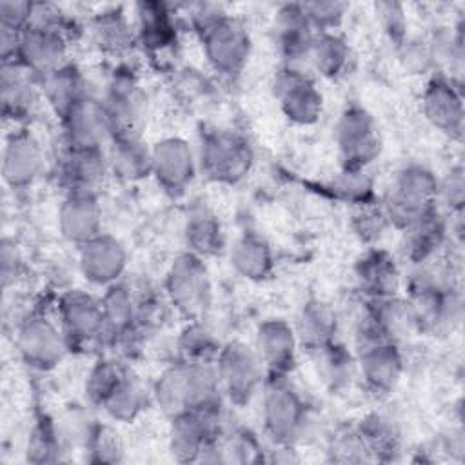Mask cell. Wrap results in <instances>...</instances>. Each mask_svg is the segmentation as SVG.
Instances as JSON below:
<instances>
[{
	"mask_svg": "<svg viewBox=\"0 0 465 465\" xmlns=\"http://www.w3.org/2000/svg\"><path fill=\"white\" fill-rule=\"evenodd\" d=\"M151 398L169 418L182 412L220 414L223 392L214 363H189L178 360L158 374Z\"/></svg>",
	"mask_w": 465,
	"mask_h": 465,
	"instance_id": "6da1fadb",
	"label": "cell"
},
{
	"mask_svg": "<svg viewBox=\"0 0 465 465\" xmlns=\"http://www.w3.org/2000/svg\"><path fill=\"white\" fill-rule=\"evenodd\" d=\"M405 300L420 332L450 334L461 322V292L430 267H418L405 282Z\"/></svg>",
	"mask_w": 465,
	"mask_h": 465,
	"instance_id": "7a4b0ae2",
	"label": "cell"
},
{
	"mask_svg": "<svg viewBox=\"0 0 465 465\" xmlns=\"http://www.w3.org/2000/svg\"><path fill=\"white\" fill-rule=\"evenodd\" d=\"M262 392V420L267 438L282 449L303 441L312 429V411L289 376L265 378Z\"/></svg>",
	"mask_w": 465,
	"mask_h": 465,
	"instance_id": "3957f363",
	"label": "cell"
},
{
	"mask_svg": "<svg viewBox=\"0 0 465 465\" xmlns=\"http://www.w3.org/2000/svg\"><path fill=\"white\" fill-rule=\"evenodd\" d=\"M67 29L64 16L53 5L35 4L31 24L20 33L15 60L36 80L65 64Z\"/></svg>",
	"mask_w": 465,
	"mask_h": 465,
	"instance_id": "277c9868",
	"label": "cell"
},
{
	"mask_svg": "<svg viewBox=\"0 0 465 465\" xmlns=\"http://www.w3.org/2000/svg\"><path fill=\"white\" fill-rule=\"evenodd\" d=\"M381 205L389 223L403 231L440 209V180L421 163L403 165L391 182Z\"/></svg>",
	"mask_w": 465,
	"mask_h": 465,
	"instance_id": "5b68a950",
	"label": "cell"
},
{
	"mask_svg": "<svg viewBox=\"0 0 465 465\" xmlns=\"http://www.w3.org/2000/svg\"><path fill=\"white\" fill-rule=\"evenodd\" d=\"M163 294L187 322L203 320L213 303V283L205 260L189 251L180 252L165 272Z\"/></svg>",
	"mask_w": 465,
	"mask_h": 465,
	"instance_id": "8992f818",
	"label": "cell"
},
{
	"mask_svg": "<svg viewBox=\"0 0 465 465\" xmlns=\"http://www.w3.org/2000/svg\"><path fill=\"white\" fill-rule=\"evenodd\" d=\"M254 163L249 140L229 129H213L202 136L198 149V169L211 182L234 185L242 182Z\"/></svg>",
	"mask_w": 465,
	"mask_h": 465,
	"instance_id": "52a82bcc",
	"label": "cell"
},
{
	"mask_svg": "<svg viewBox=\"0 0 465 465\" xmlns=\"http://www.w3.org/2000/svg\"><path fill=\"white\" fill-rule=\"evenodd\" d=\"M214 367L223 398L236 407L249 405L267 378L256 349L240 340L222 345Z\"/></svg>",
	"mask_w": 465,
	"mask_h": 465,
	"instance_id": "ba28073f",
	"label": "cell"
},
{
	"mask_svg": "<svg viewBox=\"0 0 465 465\" xmlns=\"http://www.w3.org/2000/svg\"><path fill=\"white\" fill-rule=\"evenodd\" d=\"M220 414L182 412L171 418L169 450L176 461H222Z\"/></svg>",
	"mask_w": 465,
	"mask_h": 465,
	"instance_id": "9c48e42d",
	"label": "cell"
},
{
	"mask_svg": "<svg viewBox=\"0 0 465 465\" xmlns=\"http://www.w3.org/2000/svg\"><path fill=\"white\" fill-rule=\"evenodd\" d=\"M334 143L341 169L354 171H365L383 149L374 116L360 105L343 109L334 127Z\"/></svg>",
	"mask_w": 465,
	"mask_h": 465,
	"instance_id": "30bf717a",
	"label": "cell"
},
{
	"mask_svg": "<svg viewBox=\"0 0 465 465\" xmlns=\"http://www.w3.org/2000/svg\"><path fill=\"white\" fill-rule=\"evenodd\" d=\"M198 35L205 60L214 73L223 78H234L245 69L252 44L240 20L223 13Z\"/></svg>",
	"mask_w": 465,
	"mask_h": 465,
	"instance_id": "8fae6325",
	"label": "cell"
},
{
	"mask_svg": "<svg viewBox=\"0 0 465 465\" xmlns=\"http://www.w3.org/2000/svg\"><path fill=\"white\" fill-rule=\"evenodd\" d=\"M56 318L69 349H85L107 340V322L102 302L85 291H65L58 298Z\"/></svg>",
	"mask_w": 465,
	"mask_h": 465,
	"instance_id": "7c38bea8",
	"label": "cell"
},
{
	"mask_svg": "<svg viewBox=\"0 0 465 465\" xmlns=\"http://www.w3.org/2000/svg\"><path fill=\"white\" fill-rule=\"evenodd\" d=\"M416 331V318L405 298L391 296L380 300H365L363 312L358 320L356 343H400L403 338Z\"/></svg>",
	"mask_w": 465,
	"mask_h": 465,
	"instance_id": "4fadbf2b",
	"label": "cell"
},
{
	"mask_svg": "<svg viewBox=\"0 0 465 465\" xmlns=\"http://www.w3.org/2000/svg\"><path fill=\"white\" fill-rule=\"evenodd\" d=\"M102 102L111 118L114 136L140 134L147 109V98L133 67L118 65L111 73Z\"/></svg>",
	"mask_w": 465,
	"mask_h": 465,
	"instance_id": "5bb4252c",
	"label": "cell"
},
{
	"mask_svg": "<svg viewBox=\"0 0 465 465\" xmlns=\"http://www.w3.org/2000/svg\"><path fill=\"white\" fill-rule=\"evenodd\" d=\"M15 343L22 361L44 372L53 371L69 349L60 325L44 312H33L22 320Z\"/></svg>",
	"mask_w": 465,
	"mask_h": 465,
	"instance_id": "9a60e30c",
	"label": "cell"
},
{
	"mask_svg": "<svg viewBox=\"0 0 465 465\" xmlns=\"http://www.w3.org/2000/svg\"><path fill=\"white\" fill-rule=\"evenodd\" d=\"M198 158L189 142L167 136L151 147V176L169 196H182L194 182Z\"/></svg>",
	"mask_w": 465,
	"mask_h": 465,
	"instance_id": "2e32d148",
	"label": "cell"
},
{
	"mask_svg": "<svg viewBox=\"0 0 465 465\" xmlns=\"http://www.w3.org/2000/svg\"><path fill=\"white\" fill-rule=\"evenodd\" d=\"M274 96L294 125H312L322 118L323 94L307 71L282 67L274 78Z\"/></svg>",
	"mask_w": 465,
	"mask_h": 465,
	"instance_id": "e0dca14e",
	"label": "cell"
},
{
	"mask_svg": "<svg viewBox=\"0 0 465 465\" xmlns=\"http://www.w3.org/2000/svg\"><path fill=\"white\" fill-rule=\"evenodd\" d=\"M62 140L73 149H107L114 131L102 98L84 96L62 120Z\"/></svg>",
	"mask_w": 465,
	"mask_h": 465,
	"instance_id": "ac0fdd59",
	"label": "cell"
},
{
	"mask_svg": "<svg viewBox=\"0 0 465 465\" xmlns=\"http://www.w3.org/2000/svg\"><path fill=\"white\" fill-rule=\"evenodd\" d=\"M421 111L434 129L452 140H461L465 124L461 84L434 73L423 89Z\"/></svg>",
	"mask_w": 465,
	"mask_h": 465,
	"instance_id": "d6986e66",
	"label": "cell"
},
{
	"mask_svg": "<svg viewBox=\"0 0 465 465\" xmlns=\"http://www.w3.org/2000/svg\"><path fill=\"white\" fill-rule=\"evenodd\" d=\"M56 183L67 193H98L109 171L107 149L62 147L54 160Z\"/></svg>",
	"mask_w": 465,
	"mask_h": 465,
	"instance_id": "ffe728a7",
	"label": "cell"
},
{
	"mask_svg": "<svg viewBox=\"0 0 465 465\" xmlns=\"http://www.w3.org/2000/svg\"><path fill=\"white\" fill-rule=\"evenodd\" d=\"M316 31L305 16L302 4H285L274 18V45L283 67L302 69L311 64V51Z\"/></svg>",
	"mask_w": 465,
	"mask_h": 465,
	"instance_id": "44dd1931",
	"label": "cell"
},
{
	"mask_svg": "<svg viewBox=\"0 0 465 465\" xmlns=\"http://www.w3.org/2000/svg\"><path fill=\"white\" fill-rule=\"evenodd\" d=\"M358 378L376 396L391 394L401 380L405 363L400 343L378 341L358 345Z\"/></svg>",
	"mask_w": 465,
	"mask_h": 465,
	"instance_id": "7402d4cb",
	"label": "cell"
},
{
	"mask_svg": "<svg viewBox=\"0 0 465 465\" xmlns=\"http://www.w3.org/2000/svg\"><path fill=\"white\" fill-rule=\"evenodd\" d=\"M298 347L294 325L283 318H267L256 329L254 349L265 367L267 378L289 376L296 367Z\"/></svg>",
	"mask_w": 465,
	"mask_h": 465,
	"instance_id": "603a6c76",
	"label": "cell"
},
{
	"mask_svg": "<svg viewBox=\"0 0 465 465\" xmlns=\"http://www.w3.org/2000/svg\"><path fill=\"white\" fill-rule=\"evenodd\" d=\"M44 171V151L36 136L25 127L7 134L2 151V178L13 191L27 189Z\"/></svg>",
	"mask_w": 465,
	"mask_h": 465,
	"instance_id": "cb8c5ba5",
	"label": "cell"
},
{
	"mask_svg": "<svg viewBox=\"0 0 465 465\" xmlns=\"http://www.w3.org/2000/svg\"><path fill=\"white\" fill-rule=\"evenodd\" d=\"M78 267L89 283L107 287L122 280L127 269V251L118 238L100 232L78 247Z\"/></svg>",
	"mask_w": 465,
	"mask_h": 465,
	"instance_id": "d4e9b609",
	"label": "cell"
},
{
	"mask_svg": "<svg viewBox=\"0 0 465 465\" xmlns=\"http://www.w3.org/2000/svg\"><path fill=\"white\" fill-rule=\"evenodd\" d=\"M36 78L16 62H2L0 67V102L2 114L15 127H24L35 114L40 87Z\"/></svg>",
	"mask_w": 465,
	"mask_h": 465,
	"instance_id": "484cf974",
	"label": "cell"
},
{
	"mask_svg": "<svg viewBox=\"0 0 465 465\" xmlns=\"http://www.w3.org/2000/svg\"><path fill=\"white\" fill-rule=\"evenodd\" d=\"M354 280L365 300L398 296L401 289V272L396 258L389 251L374 245L356 260Z\"/></svg>",
	"mask_w": 465,
	"mask_h": 465,
	"instance_id": "4316f807",
	"label": "cell"
},
{
	"mask_svg": "<svg viewBox=\"0 0 465 465\" xmlns=\"http://www.w3.org/2000/svg\"><path fill=\"white\" fill-rule=\"evenodd\" d=\"M58 231L64 240L84 245L102 232V205L96 193H67L58 209Z\"/></svg>",
	"mask_w": 465,
	"mask_h": 465,
	"instance_id": "83f0119b",
	"label": "cell"
},
{
	"mask_svg": "<svg viewBox=\"0 0 465 465\" xmlns=\"http://www.w3.org/2000/svg\"><path fill=\"white\" fill-rule=\"evenodd\" d=\"M401 252L416 269L430 267L438 260L440 252L445 249L449 238V223L440 209L416 223L401 231Z\"/></svg>",
	"mask_w": 465,
	"mask_h": 465,
	"instance_id": "f1b7e54d",
	"label": "cell"
},
{
	"mask_svg": "<svg viewBox=\"0 0 465 465\" xmlns=\"http://www.w3.org/2000/svg\"><path fill=\"white\" fill-rule=\"evenodd\" d=\"M136 42L153 56L171 51L178 42L176 18L163 2H138L134 5Z\"/></svg>",
	"mask_w": 465,
	"mask_h": 465,
	"instance_id": "f546056e",
	"label": "cell"
},
{
	"mask_svg": "<svg viewBox=\"0 0 465 465\" xmlns=\"http://www.w3.org/2000/svg\"><path fill=\"white\" fill-rule=\"evenodd\" d=\"M38 87L47 107L58 120H62L84 96L89 94L84 73L71 62H65L38 78Z\"/></svg>",
	"mask_w": 465,
	"mask_h": 465,
	"instance_id": "4dcf8cb0",
	"label": "cell"
},
{
	"mask_svg": "<svg viewBox=\"0 0 465 465\" xmlns=\"http://www.w3.org/2000/svg\"><path fill=\"white\" fill-rule=\"evenodd\" d=\"M229 260L236 274L249 282H263L274 271L272 247L267 238L256 231H245L236 238Z\"/></svg>",
	"mask_w": 465,
	"mask_h": 465,
	"instance_id": "1f68e13d",
	"label": "cell"
},
{
	"mask_svg": "<svg viewBox=\"0 0 465 465\" xmlns=\"http://www.w3.org/2000/svg\"><path fill=\"white\" fill-rule=\"evenodd\" d=\"M109 171L124 182H140L151 176V147L140 134L113 136L107 145Z\"/></svg>",
	"mask_w": 465,
	"mask_h": 465,
	"instance_id": "d6a6232c",
	"label": "cell"
},
{
	"mask_svg": "<svg viewBox=\"0 0 465 465\" xmlns=\"http://www.w3.org/2000/svg\"><path fill=\"white\" fill-rule=\"evenodd\" d=\"M294 331L300 347L312 354L322 347L336 341L338 316L325 302L309 300L298 314Z\"/></svg>",
	"mask_w": 465,
	"mask_h": 465,
	"instance_id": "836d02e7",
	"label": "cell"
},
{
	"mask_svg": "<svg viewBox=\"0 0 465 465\" xmlns=\"http://www.w3.org/2000/svg\"><path fill=\"white\" fill-rule=\"evenodd\" d=\"M356 430L371 461H394L400 458L403 449L401 430L391 416L383 412H371L360 420Z\"/></svg>",
	"mask_w": 465,
	"mask_h": 465,
	"instance_id": "e575fe53",
	"label": "cell"
},
{
	"mask_svg": "<svg viewBox=\"0 0 465 465\" xmlns=\"http://www.w3.org/2000/svg\"><path fill=\"white\" fill-rule=\"evenodd\" d=\"M311 356L314 360L318 378L332 394L345 391L347 387H351L354 378H358L356 354H352L338 340L322 347Z\"/></svg>",
	"mask_w": 465,
	"mask_h": 465,
	"instance_id": "d590c367",
	"label": "cell"
},
{
	"mask_svg": "<svg viewBox=\"0 0 465 465\" xmlns=\"http://www.w3.org/2000/svg\"><path fill=\"white\" fill-rule=\"evenodd\" d=\"M352 62V49L338 31H320L314 36L311 65L327 80L347 74Z\"/></svg>",
	"mask_w": 465,
	"mask_h": 465,
	"instance_id": "8d00e7d4",
	"label": "cell"
},
{
	"mask_svg": "<svg viewBox=\"0 0 465 465\" xmlns=\"http://www.w3.org/2000/svg\"><path fill=\"white\" fill-rule=\"evenodd\" d=\"M149 400H153L151 391H147L140 378L129 369L102 405V411H105L114 421L131 423L147 409Z\"/></svg>",
	"mask_w": 465,
	"mask_h": 465,
	"instance_id": "74e56055",
	"label": "cell"
},
{
	"mask_svg": "<svg viewBox=\"0 0 465 465\" xmlns=\"http://www.w3.org/2000/svg\"><path fill=\"white\" fill-rule=\"evenodd\" d=\"M183 240L189 252L200 258H211L225 247V234L220 220L209 211H194L183 227Z\"/></svg>",
	"mask_w": 465,
	"mask_h": 465,
	"instance_id": "f35d334b",
	"label": "cell"
},
{
	"mask_svg": "<svg viewBox=\"0 0 465 465\" xmlns=\"http://www.w3.org/2000/svg\"><path fill=\"white\" fill-rule=\"evenodd\" d=\"M178 360L189 363H214L222 343L203 320L187 322L176 340Z\"/></svg>",
	"mask_w": 465,
	"mask_h": 465,
	"instance_id": "ab89813d",
	"label": "cell"
},
{
	"mask_svg": "<svg viewBox=\"0 0 465 465\" xmlns=\"http://www.w3.org/2000/svg\"><path fill=\"white\" fill-rule=\"evenodd\" d=\"M93 33L96 44L111 54H122L136 42L133 25L118 9L100 13L93 24Z\"/></svg>",
	"mask_w": 465,
	"mask_h": 465,
	"instance_id": "60d3db41",
	"label": "cell"
},
{
	"mask_svg": "<svg viewBox=\"0 0 465 465\" xmlns=\"http://www.w3.org/2000/svg\"><path fill=\"white\" fill-rule=\"evenodd\" d=\"M129 369L114 358H100L85 380V398L91 405L102 409L111 392L118 387Z\"/></svg>",
	"mask_w": 465,
	"mask_h": 465,
	"instance_id": "b9f144b4",
	"label": "cell"
},
{
	"mask_svg": "<svg viewBox=\"0 0 465 465\" xmlns=\"http://www.w3.org/2000/svg\"><path fill=\"white\" fill-rule=\"evenodd\" d=\"M331 193L334 198L351 203L354 207L369 203L374 200V185L371 176L365 171H354V169H341L334 180L329 183Z\"/></svg>",
	"mask_w": 465,
	"mask_h": 465,
	"instance_id": "7bdbcfd3",
	"label": "cell"
},
{
	"mask_svg": "<svg viewBox=\"0 0 465 465\" xmlns=\"http://www.w3.org/2000/svg\"><path fill=\"white\" fill-rule=\"evenodd\" d=\"M60 452H62L60 434L53 425V421L44 416L31 429L29 440H27V450H25L27 461L53 463L60 460Z\"/></svg>",
	"mask_w": 465,
	"mask_h": 465,
	"instance_id": "ee69618b",
	"label": "cell"
},
{
	"mask_svg": "<svg viewBox=\"0 0 465 465\" xmlns=\"http://www.w3.org/2000/svg\"><path fill=\"white\" fill-rule=\"evenodd\" d=\"M352 231L360 238V242L369 243L371 247L383 236L385 229L391 225L389 218L383 211L381 203H376V200L354 207L352 213Z\"/></svg>",
	"mask_w": 465,
	"mask_h": 465,
	"instance_id": "f6af8a7d",
	"label": "cell"
},
{
	"mask_svg": "<svg viewBox=\"0 0 465 465\" xmlns=\"http://www.w3.org/2000/svg\"><path fill=\"white\" fill-rule=\"evenodd\" d=\"M327 454L331 461L338 463H361V461H371L369 452L356 430L352 429H341L332 438L329 440Z\"/></svg>",
	"mask_w": 465,
	"mask_h": 465,
	"instance_id": "bcb514c9",
	"label": "cell"
},
{
	"mask_svg": "<svg viewBox=\"0 0 465 465\" xmlns=\"http://www.w3.org/2000/svg\"><path fill=\"white\" fill-rule=\"evenodd\" d=\"M398 60L409 74H425L434 69L430 49L427 40L405 38L398 45Z\"/></svg>",
	"mask_w": 465,
	"mask_h": 465,
	"instance_id": "7dc6e473",
	"label": "cell"
},
{
	"mask_svg": "<svg viewBox=\"0 0 465 465\" xmlns=\"http://www.w3.org/2000/svg\"><path fill=\"white\" fill-rule=\"evenodd\" d=\"M302 7L316 33L336 31L347 13V4L341 2H307Z\"/></svg>",
	"mask_w": 465,
	"mask_h": 465,
	"instance_id": "c3c4849f",
	"label": "cell"
},
{
	"mask_svg": "<svg viewBox=\"0 0 465 465\" xmlns=\"http://www.w3.org/2000/svg\"><path fill=\"white\" fill-rule=\"evenodd\" d=\"M118 434L111 430L109 427H96L91 432L89 438V452L91 461H102V463H116L122 460V443L116 438Z\"/></svg>",
	"mask_w": 465,
	"mask_h": 465,
	"instance_id": "681fc988",
	"label": "cell"
},
{
	"mask_svg": "<svg viewBox=\"0 0 465 465\" xmlns=\"http://www.w3.org/2000/svg\"><path fill=\"white\" fill-rule=\"evenodd\" d=\"M378 20L383 27V33L396 44V47L407 38V18L403 5L398 2H380L374 5Z\"/></svg>",
	"mask_w": 465,
	"mask_h": 465,
	"instance_id": "f907efd6",
	"label": "cell"
},
{
	"mask_svg": "<svg viewBox=\"0 0 465 465\" xmlns=\"http://www.w3.org/2000/svg\"><path fill=\"white\" fill-rule=\"evenodd\" d=\"M35 4L22 0L0 2V27H7L22 33L33 20Z\"/></svg>",
	"mask_w": 465,
	"mask_h": 465,
	"instance_id": "816d5d0a",
	"label": "cell"
},
{
	"mask_svg": "<svg viewBox=\"0 0 465 465\" xmlns=\"http://www.w3.org/2000/svg\"><path fill=\"white\" fill-rule=\"evenodd\" d=\"M463 169L461 165L452 167L445 180L440 182V202L447 205L450 213H461L463 209Z\"/></svg>",
	"mask_w": 465,
	"mask_h": 465,
	"instance_id": "f5cc1de1",
	"label": "cell"
},
{
	"mask_svg": "<svg viewBox=\"0 0 465 465\" xmlns=\"http://www.w3.org/2000/svg\"><path fill=\"white\" fill-rule=\"evenodd\" d=\"M0 262H2V282L4 287L9 285V282H15V274L18 272L20 267V256L16 251L15 242L11 240H2V254H0Z\"/></svg>",
	"mask_w": 465,
	"mask_h": 465,
	"instance_id": "db71d44e",
	"label": "cell"
}]
</instances>
